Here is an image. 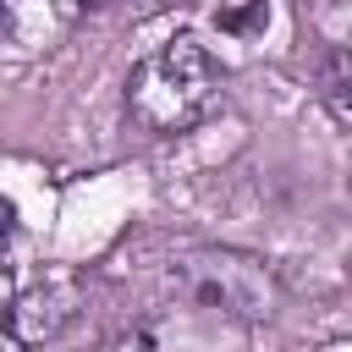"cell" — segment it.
<instances>
[{"label": "cell", "instance_id": "3", "mask_svg": "<svg viewBox=\"0 0 352 352\" xmlns=\"http://www.w3.org/2000/svg\"><path fill=\"white\" fill-rule=\"evenodd\" d=\"M319 104H324V116H330L336 126L352 132V55H346L336 72L319 77Z\"/></svg>", "mask_w": 352, "mask_h": 352}, {"label": "cell", "instance_id": "4", "mask_svg": "<svg viewBox=\"0 0 352 352\" xmlns=\"http://www.w3.org/2000/svg\"><path fill=\"white\" fill-rule=\"evenodd\" d=\"M346 187H352V182H346Z\"/></svg>", "mask_w": 352, "mask_h": 352}, {"label": "cell", "instance_id": "2", "mask_svg": "<svg viewBox=\"0 0 352 352\" xmlns=\"http://www.w3.org/2000/svg\"><path fill=\"white\" fill-rule=\"evenodd\" d=\"M192 258H198L192 297L220 302V308H231V314H242V319L275 314V280H270V270H264L258 258L226 253V248H204V253H192Z\"/></svg>", "mask_w": 352, "mask_h": 352}, {"label": "cell", "instance_id": "1", "mask_svg": "<svg viewBox=\"0 0 352 352\" xmlns=\"http://www.w3.org/2000/svg\"><path fill=\"white\" fill-rule=\"evenodd\" d=\"M226 99V60L198 33H170L126 72V116L154 132L176 138L209 121Z\"/></svg>", "mask_w": 352, "mask_h": 352}]
</instances>
